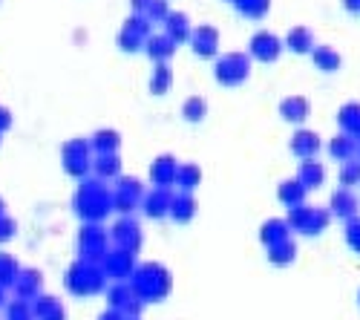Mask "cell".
Returning a JSON list of instances; mask_svg holds the SVG:
<instances>
[{
  "label": "cell",
  "instance_id": "cell-1",
  "mask_svg": "<svg viewBox=\"0 0 360 320\" xmlns=\"http://www.w3.org/2000/svg\"><path fill=\"white\" fill-rule=\"evenodd\" d=\"M112 208V196L98 182H84L75 193V211L84 219H101Z\"/></svg>",
  "mask_w": 360,
  "mask_h": 320
},
{
  "label": "cell",
  "instance_id": "cell-2",
  "mask_svg": "<svg viewBox=\"0 0 360 320\" xmlns=\"http://www.w3.org/2000/svg\"><path fill=\"white\" fill-rule=\"evenodd\" d=\"M170 288V277L162 266L150 263V266H141L136 271V283H133V292L141 297V300H162Z\"/></svg>",
  "mask_w": 360,
  "mask_h": 320
},
{
  "label": "cell",
  "instance_id": "cell-3",
  "mask_svg": "<svg viewBox=\"0 0 360 320\" xmlns=\"http://www.w3.org/2000/svg\"><path fill=\"white\" fill-rule=\"evenodd\" d=\"M104 286V269H98L96 263H89V260H81L75 263L70 271H67V288L72 295H96L101 292Z\"/></svg>",
  "mask_w": 360,
  "mask_h": 320
},
{
  "label": "cell",
  "instance_id": "cell-4",
  "mask_svg": "<svg viewBox=\"0 0 360 320\" xmlns=\"http://www.w3.org/2000/svg\"><path fill=\"white\" fill-rule=\"evenodd\" d=\"M217 78H219L222 84H228V87L243 84V81L248 78V58H245V55H239V52L225 55L222 61L217 64Z\"/></svg>",
  "mask_w": 360,
  "mask_h": 320
},
{
  "label": "cell",
  "instance_id": "cell-5",
  "mask_svg": "<svg viewBox=\"0 0 360 320\" xmlns=\"http://www.w3.org/2000/svg\"><path fill=\"white\" fill-rule=\"evenodd\" d=\"M89 148H86V141L81 139H72L64 144V167L67 173H72V177H84L86 167H89Z\"/></svg>",
  "mask_w": 360,
  "mask_h": 320
},
{
  "label": "cell",
  "instance_id": "cell-6",
  "mask_svg": "<svg viewBox=\"0 0 360 320\" xmlns=\"http://www.w3.org/2000/svg\"><path fill=\"white\" fill-rule=\"evenodd\" d=\"M78 245H81V254L84 260H104V248H107V237L98 225H86L78 237Z\"/></svg>",
  "mask_w": 360,
  "mask_h": 320
},
{
  "label": "cell",
  "instance_id": "cell-7",
  "mask_svg": "<svg viewBox=\"0 0 360 320\" xmlns=\"http://www.w3.org/2000/svg\"><path fill=\"white\" fill-rule=\"evenodd\" d=\"M41 288H44L41 271H38V269H23L20 277H18V283L12 286V292H15L18 300H29V303H32L38 295H44Z\"/></svg>",
  "mask_w": 360,
  "mask_h": 320
},
{
  "label": "cell",
  "instance_id": "cell-8",
  "mask_svg": "<svg viewBox=\"0 0 360 320\" xmlns=\"http://www.w3.org/2000/svg\"><path fill=\"white\" fill-rule=\"evenodd\" d=\"M104 271L112 277H127L133 274V254L130 251H110L104 254Z\"/></svg>",
  "mask_w": 360,
  "mask_h": 320
},
{
  "label": "cell",
  "instance_id": "cell-9",
  "mask_svg": "<svg viewBox=\"0 0 360 320\" xmlns=\"http://www.w3.org/2000/svg\"><path fill=\"white\" fill-rule=\"evenodd\" d=\"M32 312H35V320H64V306L52 295H38L32 300Z\"/></svg>",
  "mask_w": 360,
  "mask_h": 320
},
{
  "label": "cell",
  "instance_id": "cell-10",
  "mask_svg": "<svg viewBox=\"0 0 360 320\" xmlns=\"http://www.w3.org/2000/svg\"><path fill=\"white\" fill-rule=\"evenodd\" d=\"M251 52L259 58V61H274V58L280 55V41L271 32H259L251 41Z\"/></svg>",
  "mask_w": 360,
  "mask_h": 320
},
{
  "label": "cell",
  "instance_id": "cell-11",
  "mask_svg": "<svg viewBox=\"0 0 360 320\" xmlns=\"http://www.w3.org/2000/svg\"><path fill=\"white\" fill-rule=\"evenodd\" d=\"M217 44H219V35H217V29H211V26H199L193 32V49L202 58H211L217 52Z\"/></svg>",
  "mask_w": 360,
  "mask_h": 320
},
{
  "label": "cell",
  "instance_id": "cell-12",
  "mask_svg": "<svg viewBox=\"0 0 360 320\" xmlns=\"http://www.w3.org/2000/svg\"><path fill=\"white\" fill-rule=\"evenodd\" d=\"M176 159L173 156H162V159H156V165L150 167V177H153V182L156 185H170V182H176Z\"/></svg>",
  "mask_w": 360,
  "mask_h": 320
},
{
  "label": "cell",
  "instance_id": "cell-13",
  "mask_svg": "<svg viewBox=\"0 0 360 320\" xmlns=\"http://www.w3.org/2000/svg\"><path fill=\"white\" fill-rule=\"evenodd\" d=\"M20 263L12 257V254H6V251H0V286L4 288H12L15 283H18V277H20Z\"/></svg>",
  "mask_w": 360,
  "mask_h": 320
},
{
  "label": "cell",
  "instance_id": "cell-14",
  "mask_svg": "<svg viewBox=\"0 0 360 320\" xmlns=\"http://www.w3.org/2000/svg\"><path fill=\"white\" fill-rule=\"evenodd\" d=\"M115 240H118V245H122L124 251L133 254V251L139 248V243H141L136 222H118V225H115Z\"/></svg>",
  "mask_w": 360,
  "mask_h": 320
},
{
  "label": "cell",
  "instance_id": "cell-15",
  "mask_svg": "<svg viewBox=\"0 0 360 320\" xmlns=\"http://www.w3.org/2000/svg\"><path fill=\"white\" fill-rule=\"evenodd\" d=\"M170 214H173V219H179V222H188L193 214H196V202L185 193V196H176L173 202H170Z\"/></svg>",
  "mask_w": 360,
  "mask_h": 320
},
{
  "label": "cell",
  "instance_id": "cell-16",
  "mask_svg": "<svg viewBox=\"0 0 360 320\" xmlns=\"http://www.w3.org/2000/svg\"><path fill=\"white\" fill-rule=\"evenodd\" d=\"M170 196L165 193V191H156V193H150L147 199H144V211L150 214V217H162V214H167L170 211Z\"/></svg>",
  "mask_w": 360,
  "mask_h": 320
},
{
  "label": "cell",
  "instance_id": "cell-17",
  "mask_svg": "<svg viewBox=\"0 0 360 320\" xmlns=\"http://www.w3.org/2000/svg\"><path fill=\"white\" fill-rule=\"evenodd\" d=\"M173 49H176V44L170 38H150V44H147V55H153L159 64L167 61V58L173 55Z\"/></svg>",
  "mask_w": 360,
  "mask_h": 320
},
{
  "label": "cell",
  "instance_id": "cell-18",
  "mask_svg": "<svg viewBox=\"0 0 360 320\" xmlns=\"http://www.w3.org/2000/svg\"><path fill=\"white\" fill-rule=\"evenodd\" d=\"M6 320H35V312H32V303L29 300H12L6 306Z\"/></svg>",
  "mask_w": 360,
  "mask_h": 320
},
{
  "label": "cell",
  "instance_id": "cell-19",
  "mask_svg": "<svg viewBox=\"0 0 360 320\" xmlns=\"http://www.w3.org/2000/svg\"><path fill=\"white\" fill-rule=\"evenodd\" d=\"M167 38L176 44V41H185L188 35H191V29H188V18L185 15H173V18H167Z\"/></svg>",
  "mask_w": 360,
  "mask_h": 320
},
{
  "label": "cell",
  "instance_id": "cell-20",
  "mask_svg": "<svg viewBox=\"0 0 360 320\" xmlns=\"http://www.w3.org/2000/svg\"><path fill=\"white\" fill-rule=\"evenodd\" d=\"M118 133H112V130H101V133H96V139H93V144H96V151L98 153H115L118 151Z\"/></svg>",
  "mask_w": 360,
  "mask_h": 320
},
{
  "label": "cell",
  "instance_id": "cell-21",
  "mask_svg": "<svg viewBox=\"0 0 360 320\" xmlns=\"http://www.w3.org/2000/svg\"><path fill=\"white\" fill-rule=\"evenodd\" d=\"M199 179H202V173H199L196 165H182V167L176 170V182L182 185V188H196Z\"/></svg>",
  "mask_w": 360,
  "mask_h": 320
},
{
  "label": "cell",
  "instance_id": "cell-22",
  "mask_svg": "<svg viewBox=\"0 0 360 320\" xmlns=\"http://www.w3.org/2000/svg\"><path fill=\"white\" fill-rule=\"evenodd\" d=\"M294 153H300V156H309V153H314L317 151V139H314V133H297V139H294Z\"/></svg>",
  "mask_w": 360,
  "mask_h": 320
},
{
  "label": "cell",
  "instance_id": "cell-23",
  "mask_svg": "<svg viewBox=\"0 0 360 320\" xmlns=\"http://www.w3.org/2000/svg\"><path fill=\"white\" fill-rule=\"evenodd\" d=\"M262 240L268 245L283 243L285 240V222H268V225H262Z\"/></svg>",
  "mask_w": 360,
  "mask_h": 320
},
{
  "label": "cell",
  "instance_id": "cell-24",
  "mask_svg": "<svg viewBox=\"0 0 360 320\" xmlns=\"http://www.w3.org/2000/svg\"><path fill=\"white\" fill-rule=\"evenodd\" d=\"M283 115L288 122H300L306 115V101L303 98H288V101H283Z\"/></svg>",
  "mask_w": 360,
  "mask_h": 320
},
{
  "label": "cell",
  "instance_id": "cell-25",
  "mask_svg": "<svg viewBox=\"0 0 360 320\" xmlns=\"http://www.w3.org/2000/svg\"><path fill=\"white\" fill-rule=\"evenodd\" d=\"M182 113H185V119L188 122H202L205 119V98H188L185 101V107H182Z\"/></svg>",
  "mask_w": 360,
  "mask_h": 320
},
{
  "label": "cell",
  "instance_id": "cell-26",
  "mask_svg": "<svg viewBox=\"0 0 360 320\" xmlns=\"http://www.w3.org/2000/svg\"><path fill=\"white\" fill-rule=\"evenodd\" d=\"M96 170H98V177H104V179L115 177V173H118V159H115V153H101V159L96 162Z\"/></svg>",
  "mask_w": 360,
  "mask_h": 320
},
{
  "label": "cell",
  "instance_id": "cell-27",
  "mask_svg": "<svg viewBox=\"0 0 360 320\" xmlns=\"http://www.w3.org/2000/svg\"><path fill=\"white\" fill-rule=\"evenodd\" d=\"M167 84H170V70H167L165 64H159V70H156L153 81H150V90H153L156 96H162V93L167 90Z\"/></svg>",
  "mask_w": 360,
  "mask_h": 320
},
{
  "label": "cell",
  "instance_id": "cell-28",
  "mask_svg": "<svg viewBox=\"0 0 360 320\" xmlns=\"http://www.w3.org/2000/svg\"><path fill=\"white\" fill-rule=\"evenodd\" d=\"M236 6L243 9L245 15H254L257 18V15H262L268 9V0H236Z\"/></svg>",
  "mask_w": 360,
  "mask_h": 320
},
{
  "label": "cell",
  "instance_id": "cell-29",
  "mask_svg": "<svg viewBox=\"0 0 360 320\" xmlns=\"http://www.w3.org/2000/svg\"><path fill=\"white\" fill-rule=\"evenodd\" d=\"M300 196H303V188H300L297 182H285L280 188V199L288 202V205H294V202H300Z\"/></svg>",
  "mask_w": 360,
  "mask_h": 320
},
{
  "label": "cell",
  "instance_id": "cell-30",
  "mask_svg": "<svg viewBox=\"0 0 360 320\" xmlns=\"http://www.w3.org/2000/svg\"><path fill=\"white\" fill-rule=\"evenodd\" d=\"M15 234H18V222L4 214V217H0V243H9Z\"/></svg>",
  "mask_w": 360,
  "mask_h": 320
},
{
  "label": "cell",
  "instance_id": "cell-31",
  "mask_svg": "<svg viewBox=\"0 0 360 320\" xmlns=\"http://www.w3.org/2000/svg\"><path fill=\"white\" fill-rule=\"evenodd\" d=\"M268 257H271L274 263H288V260L294 257V245H291V243L285 245V240H283V243H277V245H274V251L268 254Z\"/></svg>",
  "mask_w": 360,
  "mask_h": 320
},
{
  "label": "cell",
  "instance_id": "cell-32",
  "mask_svg": "<svg viewBox=\"0 0 360 320\" xmlns=\"http://www.w3.org/2000/svg\"><path fill=\"white\" fill-rule=\"evenodd\" d=\"M288 46L297 49V52L309 49V32H306V29H294V32L288 35Z\"/></svg>",
  "mask_w": 360,
  "mask_h": 320
},
{
  "label": "cell",
  "instance_id": "cell-33",
  "mask_svg": "<svg viewBox=\"0 0 360 320\" xmlns=\"http://www.w3.org/2000/svg\"><path fill=\"white\" fill-rule=\"evenodd\" d=\"M12 127V110L9 107H0V133H6Z\"/></svg>",
  "mask_w": 360,
  "mask_h": 320
},
{
  "label": "cell",
  "instance_id": "cell-34",
  "mask_svg": "<svg viewBox=\"0 0 360 320\" xmlns=\"http://www.w3.org/2000/svg\"><path fill=\"white\" fill-rule=\"evenodd\" d=\"M165 12H167V9H165L162 0H153V4L147 6V15H150V18H165Z\"/></svg>",
  "mask_w": 360,
  "mask_h": 320
},
{
  "label": "cell",
  "instance_id": "cell-35",
  "mask_svg": "<svg viewBox=\"0 0 360 320\" xmlns=\"http://www.w3.org/2000/svg\"><path fill=\"white\" fill-rule=\"evenodd\" d=\"M98 320H127V314H122L118 309H110V312H104Z\"/></svg>",
  "mask_w": 360,
  "mask_h": 320
},
{
  "label": "cell",
  "instance_id": "cell-36",
  "mask_svg": "<svg viewBox=\"0 0 360 320\" xmlns=\"http://www.w3.org/2000/svg\"><path fill=\"white\" fill-rule=\"evenodd\" d=\"M150 4H153V0H133V6H136V9H147Z\"/></svg>",
  "mask_w": 360,
  "mask_h": 320
},
{
  "label": "cell",
  "instance_id": "cell-37",
  "mask_svg": "<svg viewBox=\"0 0 360 320\" xmlns=\"http://www.w3.org/2000/svg\"><path fill=\"white\" fill-rule=\"evenodd\" d=\"M6 214V202H4V196H0V217Z\"/></svg>",
  "mask_w": 360,
  "mask_h": 320
},
{
  "label": "cell",
  "instance_id": "cell-38",
  "mask_svg": "<svg viewBox=\"0 0 360 320\" xmlns=\"http://www.w3.org/2000/svg\"><path fill=\"white\" fill-rule=\"evenodd\" d=\"M4 292H6V288H4V286H0V306H4Z\"/></svg>",
  "mask_w": 360,
  "mask_h": 320
},
{
  "label": "cell",
  "instance_id": "cell-39",
  "mask_svg": "<svg viewBox=\"0 0 360 320\" xmlns=\"http://www.w3.org/2000/svg\"><path fill=\"white\" fill-rule=\"evenodd\" d=\"M0 141H4V133H0Z\"/></svg>",
  "mask_w": 360,
  "mask_h": 320
},
{
  "label": "cell",
  "instance_id": "cell-40",
  "mask_svg": "<svg viewBox=\"0 0 360 320\" xmlns=\"http://www.w3.org/2000/svg\"><path fill=\"white\" fill-rule=\"evenodd\" d=\"M127 320H133V317H127Z\"/></svg>",
  "mask_w": 360,
  "mask_h": 320
}]
</instances>
